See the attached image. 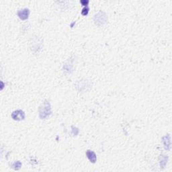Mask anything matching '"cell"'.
<instances>
[{"mask_svg":"<svg viewBox=\"0 0 172 172\" xmlns=\"http://www.w3.org/2000/svg\"><path fill=\"white\" fill-rule=\"evenodd\" d=\"M86 155L87 157L88 158V160L90 161L91 163H96L97 160V157L96 153L94 151H91L90 150H88L86 152Z\"/></svg>","mask_w":172,"mask_h":172,"instance_id":"obj_5","label":"cell"},{"mask_svg":"<svg viewBox=\"0 0 172 172\" xmlns=\"http://www.w3.org/2000/svg\"><path fill=\"white\" fill-rule=\"evenodd\" d=\"M51 114V105L49 102L45 101L42 104L39 109V115L41 119H44L47 117L49 116Z\"/></svg>","mask_w":172,"mask_h":172,"instance_id":"obj_1","label":"cell"},{"mask_svg":"<svg viewBox=\"0 0 172 172\" xmlns=\"http://www.w3.org/2000/svg\"><path fill=\"white\" fill-rule=\"evenodd\" d=\"M12 117L14 120L19 121V120H24L25 118V114L21 110H18L13 112L12 114Z\"/></svg>","mask_w":172,"mask_h":172,"instance_id":"obj_3","label":"cell"},{"mask_svg":"<svg viewBox=\"0 0 172 172\" xmlns=\"http://www.w3.org/2000/svg\"><path fill=\"white\" fill-rule=\"evenodd\" d=\"M94 22L98 26H102L107 22V16L103 12H99L94 16Z\"/></svg>","mask_w":172,"mask_h":172,"instance_id":"obj_2","label":"cell"},{"mask_svg":"<svg viewBox=\"0 0 172 172\" xmlns=\"http://www.w3.org/2000/svg\"><path fill=\"white\" fill-rule=\"evenodd\" d=\"M89 3L88 1H81V3H82V4H83V5H87V3Z\"/></svg>","mask_w":172,"mask_h":172,"instance_id":"obj_8","label":"cell"},{"mask_svg":"<svg viewBox=\"0 0 172 172\" xmlns=\"http://www.w3.org/2000/svg\"><path fill=\"white\" fill-rule=\"evenodd\" d=\"M29 14H30V11L27 8L22 9L18 12V15L22 20H26L28 18Z\"/></svg>","mask_w":172,"mask_h":172,"instance_id":"obj_4","label":"cell"},{"mask_svg":"<svg viewBox=\"0 0 172 172\" xmlns=\"http://www.w3.org/2000/svg\"><path fill=\"white\" fill-rule=\"evenodd\" d=\"M22 166V163L20 161H16L13 164V167L15 169H19Z\"/></svg>","mask_w":172,"mask_h":172,"instance_id":"obj_6","label":"cell"},{"mask_svg":"<svg viewBox=\"0 0 172 172\" xmlns=\"http://www.w3.org/2000/svg\"><path fill=\"white\" fill-rule=\"evenodd\" d=\"M88 12H89V8H87V6L84 7V8H83V10H82V11H81V14H83V16L87 15V14H88Z\"/></svg>","mask_w":172,"mask_h":172,"instance_id":"obj_7","label":"cell"}]
</instances>
